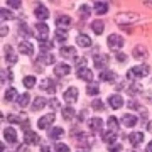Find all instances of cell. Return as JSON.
<instances>
[{
    "instance_id": "obj_1",
    "label": "cell",
    "mask_w": 152,
    "mask_h": 152,
    "mask_svg": "<svg viewBox=\"0 0 152 152\" xmlns=\"http://www.w3.org/2000/svg\"><path fill=\"white\" fill-rule=\"evenodd\" d=\"M149 75V66L147 64H139L130 68V71L127 73V78H145Z\"/></svg>"
},
{
    "instance_id": "obj_2",
    "label": "cell",
    "mask_w": 152,
    "mask_h": 152,
    "mask_svg": "<svg viewBox=\"0 0 152 152\" xmlns=\"http://www.w3.org/2000/svg\"><path fill=\"white\" fill-rule=\"evenodd\" d=\"M107 42H108V48L110 49H113V51H118V49L124 48V37L122 36H118V34H110L108 39H107Z\"/></svg>"
},
{
    "instance_id": "obj_3",
    "label": "cell",
    "mask_w": 152,
    "mask_h": 152,
    "mask_svg": "<svg viewBox=\"0 0 152 152\" xmlns=\"http://www.w3.org/2000/svg\"><path fill=\"white\" fill-rule=\"evenodd\" d=\"M36 37L41 41V42H46L49 37V27L48 24H44V22H39L37 26H36Z\"/></svg>"
},
{
    "instance_id": "obj_4",
    "label": "cell",
    "mask_w": 152,
    "mask_h": 152,
    "mask_svg": "<svg viewBox=\"0 0 152 152\" xmlns=\"http://www.w3.org/2000/svg\"><path fill=\"white\" fill-rule=\"evenodd\" d=\"M88 127H90V130H91L93 134H102V130H103V120L98 118V117L90 118L88 120Z\"/></svg>"
},
{
    "instance_id": "obj_5",
    "label": "cell",
    "mask_w": 152,
    "mask_h": 152,
    "mask_svg": "<svg viewBox=\"0 0 152 152\" xmlns=\"http://www.w3.org/2000/svg\"><path fill=\"white\" fill-rule=\"evenodd\" d=\"M108 56L107 54H96V56H93V64H95V68L96 69H102L103 71L105 68H107V64H108Z\"/></svg>"
},
{
    "instance_id": "obj_6",
    "label": "cell",
    "mask_w": 152,
    "mask_h": 152,
    "mask_svg": "<svg viewBox=\"0 0 152 152\" xmlns=\"http://www.w3.org/2000/svg\"><path fill=\"white\" fill-rule=\"evenodd\" d=\"M63 100H64L66 103H75L76 100H78V88L69 86L64 91V95H63Z\"/></svg>"
},
{
    "instance_id": "obj_7",
    "label": "cell",
    "mask_w": 152,
    "mask_h": 152,
    "mask_svg": "<svg viewBox=\"0 0 152 152\" xmlns=\"http://www.w3.org/2000/svg\"><path fill=\"white\" fill-rule=\"evenodd\" d=\"M54 118H56V115H54V113H48V115H44V117H41V118L37 120V127L44 130V129H48V127H51V125H53Z\"/></svg>"
},
{
    "instance_id": "obj_8",
    "label": "cell",
    "mask_w": 152,
    "mask_h": 152,
    "mask_svg": "<svg viewBox=\"0 0 152 152\" xmlns=\"http://www.w3.org/2000/svg\"><path fill=\"white\" fill-rule=\"evenodd\" d=\"M7 120H9V122H12V124H22L20 125L22 129H24L26 132L29 130V120L26 118V117H20V115H9V117H7Z\"/></svg>"
},
{
    "instance_id": "obj_9",
    "label": "cell",
    "mask_w": 152,
    "mask_h": 152,
    "mask_svg": "<svg viewBox=\"0 0 152 152\" xmlns=\"http://www.w3.org/2000/svg\"><path fill=\"white\" fill-rule=\"evenodd\" d=\"M132 56H134L135 59H139V61H144V59H147L149 53H147V49L144 48L142 44H139V46H135V48H134V51H132Z\"/></svg>"
},
{
    "instance_id": "obj_10",
    "label": "cell",
    "mask_w": 152,
    "mask_h": 152,
    "mask_svg": "<svg viewBox=\"0 0 152 152\" xmlns=\"http://www.w3.org/2000/svg\"><path fill=\"white\" fill-rule=\"evenodd\" d=\"M76 76H78L80 80H83V81H86V83H91V80H93V73H91V69H88V68H78Z\"/></svg>"
},
{
    "instance_id": "obj_11",
    "label": "cell",
    "mask_w": 152,
    "mask_h": 152,
    "mask_svg": "<svg viewBox=\"0 0 152 152\" xmlns=\"http://www.w3.org/2000/svg\"><path fill=\"white\" fill-rule=\"evenodd\" d=\"M24 142H26L27 145H36V144H39V142H41V139H39V135L36 134V132L27 130L26 134H24Z\"/></svg>"
},
{
    "instance_id": "obj_12",
    "label": "cell",
    "mask_w": 152,
    "mask_h": 152,
    "mask_svg": "<svg viewBox=\"0 0 152 152\" xmlns=\"http://www.w3.org/2000/svg\"><path fill=\"white\" fill-rule=\"evenodd\" d=\"M137 19H139L137 14H127V12H124V14H120V15L117 17V24L125 26V22H135Z\"/></svg>"
},
{
    "instance_id": "obj_13",
    "label": "cell",
    "mask_w": 152,
    "mask_h": 152,
    "mask_svg": "<svg viewBox=\"0 0 152 152\" xmlns=\"http://www.w3.org/2000/svg\"><path fill=\"white\" fill-rule=\"evenodd\" d=\"M34 15L37 17L39 20H46L49 17V12H48V7L42 5V4H39L37 7H36V10H34Z\"/></svg>"
},
{
    "instance_id": "obj_14",
    "label": "cell",
    "mask_w": 152,
    "mask_h": 152,
    "mask_svg": "<svg viewBox=\"0 0 152 152\" xmlns=\"http://www.w3.org/2000/svg\"><path fill=\"white\" fill-rule=\"evenodd\" d=\"M108 105L113 110H118L120 107L124 105V98L120 96V95H110L108 96Z\"/></svg>"
},
{
    "instance_id": "obj_15",
    "label": "cell",
    "mask_w": 152,
    "mask_h": 152,
    "mask_svg": "<svg viewBox=\"0 0 152 152\" xmlns=\"http://www.w3.org/2000/svg\"><path fill=\"white\" fill-rule=\"evenodd\" d=\"M19 51H20V54L32 56L34 54V44H31L29 41H24V42L19 44Z\"/></svg>"
},
{
    "instance_id": "obj_16",
    "label": "cell",
    "mask_w": 152,
    "mask_h": 152,
    "mask_svg": "<svg viewBox=\"0 0 152 152\" xmlns=\"http://www.w3.org/2000/svg\"><path fill=\"white\" fill-rule=\"evenodd\" d=\"M41 90H44V91L48 93H54L56 91V83L51 80V78H46V80H42V83H41Z\"/></svg>"
},
{
    "instance_id": "obj_17",
    "label": "cell",
    "mask_w": 152,
    "mask_h": 152,
    "mask_svg": "<svg viewBox=\"0 0 152 152\" xmlns=\"http://www.w3.org/2000/svg\"><path fill=\"white\" fill-rule=\"evenodd\" d=\"M59 53H61L63 58H71V59L76 58V49L73 48V46H63V48L59 49Z\"/></svg>"
},
{
    "instance_id": "obj_18",
    "label": "cell",
    "mask_w": 152,
    "mask_h": 152,
    "mask_svg": "<svg viewBox=\"0 0 152 152\" xmlns=\"http://www.w3.org/2000/svg\"><path fill=\"white\" fill-rule=\"evenodd\" d=\"M5 61L9 63V64H15L17 63V53L10 48V46L5 48Z\"/></svg>"
},
{
    "instance_id": "obj_19",
    "label": "cell",
    "mask_w": 152,
    "mask_h": 152,
    "mask_svg": "<svg viewBox=\"0 0 152 152\" xmlns=\"http://www.w3.org/2000/svg\"><path fill=\"white\" fill-rule=\"evenodd\" d=\"M129 142H130L134 147H137L139 144L144 142V134H142V132H134V134H130V135H129Z\"/></svg>"
},
{
    "instance_id": "obj_20",
    "label": "cell",
    "mask_w": 152,
    "mask_h": 152,
    "mask_svg": "<svg viewBox=\"0 0 152 152\" xmlns=\"http://www.w3.org/2000/svg\"><path fill=\"white\" fill-rule=\"evenodd\" d=\"M4 137H5V140L9 144H14L17 140V132L15 129H12V127H7L5 130H4Z\"/></svg>"
},
{
    "instance_id": "obj_21",
    "label": "cell",
    "mask_w": 152,
    "mask_h": 152,
    "mask_svg": "<svg viewBox=\"0 0 152 152\" xmlns=\"http://www.w3.org/2000/svg\"><path fill=\"white\" fill-rule=\"evenodd\" d=\"M76 44H78L80 48H90V46H91V39L88 37L86 34H80V36L76 37Z\"/></svg>"
},
{
    "instance_id": "obj_22",
    "label": "cell",
    "mask_w": 152,
    "mask_h": 152,
    "mask_svg": "<svg viewBox=\"0 0 152 152\" xmlns=\"http://www.w3.org/2000/svg\"><path fill=\"white\" fill-rule=\"evenodd\" d=\"M115 78H117V75H115V71H112V69L100 71V80H102V81H113Z\"/></svg>"
},
{
    "instance_id": "obj_23",
    "label": "cell",
    "mask_w": 152,
    "mask_h": 152,
    "mask_svg": "<svg viewBox=\"0 0 152 152\" xmlns=\"http://www.w3.org/2000/svg\"><path fill=\"white\" fill-rule=\"evenodd\" d=\"M46 103H48V100H46V98L36 96V98H34V102H32V110H34V112H39L41 108L46 107Z\"/></svg>"
},
{
    "instance_id": "obj_24",
    "label": "cell",
    "mask_w": 152,
    "mask_h": 152,
    "mask_svg": "<svg viewBox=\"0 0 152 152\" xmlns=\"http://www.w3.org/2000/svg\"><path fill=\"white\" fill-rule=\"evenodd\" d=\"M122 124L125 125V127H135L137 125V118L134 117V115H130V113H125L124 117H122Z\"/></svg>"
},
{
    "instance_id": "obj_25",
    "label": "cell",
    "mask_w": 152,
    "mask_h": 152,
    "mask_svg": "<svg viewBox=\"0 0 152 152\" xmlns=\"http://www.w3.org/2000/svg\"><path fill=\"white\" fill-rule=\"evenodd\" d=\"M69 71H71V68L68 64H64V63H63V64H58L54 68L56 76H68V75H69Z\"/></svg>"
},
{
    "instance_id": "obj_26",
    "label": "cell",
    "mask_w": 152,
    "mask_h": 152,
    "mask_svg": "<svg viewBox=\"0 0 152 152\" xmlns=\"http://www.w3.org/2000/svg\"><path fill=\"white\" fill-rule=\"evenodd\" d=\"M95 12L98 15H103L108 12V4L107 2H95Z\"/></svg>"
},
{
    "instance_id": "obj_27",
    "label": "cell",
    "mask_w": 152,
    "mask_h": 152,
    "mask_svg": "<svg viewBox=\"0 0 152 152\" xmlns=\"http://www.w3.org/2000/svg\"><path fill=\"white\" fill-rule=\"evenodd\" d=\"M71 24V17H68V15H59L58 19H56V26L59 29H63V27H68Z\"/></svg>"
},
{
    "instance_id": "obj_28",
    "label": "cell",
    "mask_w": 152,
    "mask_h": 152,
    "mask_svg": "<svg viewBox=\"0 0 152 152\" xmlns=\"http://www.w3.org/2000/svg\"><path fill=\"white\" fill-rule=\"evenodd\" d=\"M103 29H105L103 20H93L91 22V31L95 34H102V32H103Z\"/></svg>"
},
{
    "instance_id": "obj_29",
    "label": "cell",
    "mask_w": 152,
    "mask_h": 152,
    "mask_svg": "<svg viewBox=\"0 0 152 152\" xmlns=\"http://www.w3.org/2000/svg\"><path fill=\"white\" fill-rule=\"evenodd\" d=\"M15 98H19L15 88H9V90L5 91V95H4V100H5V102H14Z\"/></svg>"
},
{
    "instance_id": "obj_30",
    "label": "cell",
    "mask_w": 152,
    "mask_h": 152,
    "mask_svg": "<svg viewBox=\"0 0 152 152\" xmlns=\"http://www.w3.org/2000/svg\"><path fill=\"white\" fill-rule=\"evenodd\" d=\"M19 32L24 34L26 37H31V36H34V31L29 27L27 24H24V22H22V24H19Z\"/></svg>"
},
{
    "instance_id": "obj_31",
    "label": "cell",
    "mask_w": 152,
    "mask_h": 152,
    "mask_svg": "<svg viewBox=\"0 0 152 152\" xmlns=\"http://www.w3.org/2000/svg\"><path fill=\"white\" fill-rule=\"evenodd\" d=\"M63 134H64V130H63L61 127H54V129H51V132H49V137H51L53 140H58V139L63 137Z\"/></svg>"
},
{
    "instance_id": "obj_32",
    "label": "cell",
    "mask_w": 152,
    "mask_h": 152,
    "mask_svg": "<svg viewBox=\"0 0 152 152\" xmlns=\"http://www.w3.org/2000/svg\"><path fill=\"white\" fill-rule=\"evenodd\" d=\"M37 61H41L42 64H53V63H54V56L49 54V53H48V54H46V53H42V54L37 58Z\"/></svg>"
},
{
    "instance_id": "obj_33",
    "label": "cell",
    "mask_w": 152,
    "mask_h": 152,
    "mask_svg": "<svg viewBox=\"0 0 152 152\" xmlns=\"http://www.w3.org/2000/svg\"><path fill=\"white\" fill-rule=\"evenodd\" d=\"M115 137H117V132H115V130H110V132H107V134H103V135H102V140L107 142V144L110 145V144H113Z\"/></svg>"
},
{
    "instance_id": "obj_34",
    "label": "cell",
    "mask_w": 152,
    "mask_h": 152,
    "mask_svg": "<svg viewBox=\"0 0 152 152\" xmlns=\"http://www.w3.org/2000/svg\"><path fill=\"white\" fill-rule=\"evenodd\" d=\"M17 102H19V107H20V108L27 107L29 102H31V96H29V93H22L20 96H19V100H17Z\"/></svg>"
},
{
    "instance_id": "obj_35",
    "label": "cell",
    "mask_w": 152,
    "mask_h": 152,
    "mask_svg": "<svg viewBox=\"0 0 152 152\" xmlns=\"http://www.w3.org/2000/svg\"><path fill=\"white\" fill-rule=\"evenodd\" d=\"M86 93L88 95H91V96H96L98 93H100V86L95 85V83H90V85L86 86Z\"/></svg>"
},
{
    "instance_id": "obj_36",
    "label": "cell",
    "mask_w": 152,
    "mask_h": 152,
    "mask_svg": "<svg viewBox=\"0 0 152 152\" xmlns=\"http://www.w3.org/2000/svg\"><path fill=\"white\" fill-rule=\"evenodd\" d=\"M91 107H93V110H96V112H103L105 110V103L102 100H98V98H95L91 102Z\"/></svg>"
},
{
    "instance_id": "obj_37",
    "label": "cell",
    "mask_w": 152,
    "mask_h": 152,
    "mask_svg": "<svg viewBox=\"0 0 152 152\" xmlns=\"http://www.w3.org/2000/svg\"><path fill=\"white\" fill-rule=\"evenodd\" d=\"M66 39H68V32H66L64 29H58V31H56V41L64 42Z\"/></svg>"
},
{
    "instance_id": "obj_38",
    "label": "cell",
    "mask_w": 152,
    "mask_h": 152,
    "mask_svg": "<svg viewBox=\"0 0 152 152\" xmlns=\"http://www.w3.org/2000/svg\"><path fill=\"white\" fill-rule=\"evenodd\" d=\"M90 14H91V9H90L88 5H81V7H80V17H81V19L90 17Z\"/></svg>"
},
{
    "instance_id": "obj_39",
    "label": "cell",
    "mask_w": 152,
    "mask_h": 152,
    "mask_svg": "<svg viewBox=\"0 0 152 152\" xmlns=\"http://www.w3.org/2000/svg\"><path fill=\"white\" fill-rule=\"evenodd\" d=\"M22 83H24V86L26 88H34V85H36V78H34V76H26Z\"/></svg>"
},
{
    "instance_id": "obj_40",
    "label": "cell",
    "mask_w": 152,
    "mask_h": 152,
    "mask_svg": "<svg viewBox=\"0 0 152 152\" xmlns=\"http://www.w3.org/2000/svg\"><path fill=\"white\" fill-rule=\"evenodd\" d=\"M108 129L110 130H118V120L115 118V117H108Z\"/></svg>"
},
{
    "instance_id": "obj_41",
    "label": "cell",
    "mask_w": 152,
    "mask_h": 152,
    "mask_svg": "<svg viewBox=\"0 0 152 152\" xmlns=\"http://www.w3.org/2000/svg\"><path fill=\"white\" fill-rule=\"evenodd\" d=\"M63 117H64L66 120H71V118H75V110L71 108V107H66V108L63 110Z\"/></svg>"
},
{
    "instance_id": "obj_42",
    "label": "cell",
    "mask_w": 152,
    "mask_h": 152,
    "mask_svg": "<svg viewBox=\"0 0 152 152\" xmlns=\"http://www.w3.org/2000/svg\"><path fill=\"white\" fill-rule=\"evenodd\" d=\"M54 151L56 152H69V147L66 145V144H59V142H56Z\"/></svg>"
},
{
    "instance_id": "obj_43",
    "label": "cell",
    "mask_w": 152,
    "mask_h": 152,
    "mask_svg": "<svg viewBox=\"0 0 152 152\" xmlns=\"http://www.w3.org/2000/svg\"><path fill=\"white\" fill-rule=\"evenodd\" d=\"M129 108H132V110H139V112H140V113H142V112H145V110L142 108L140 105L137 103L135 100H130V102H129Z\"/></svg>"
},
{
    "instance_id": "obj_44",
    "label": "cell",
    "mask_w": 152,
    "mask_h": 152,
    "mask_svg": "<svg viewBox=\"0 0 152 152\" xmlns=\"http://www.w3.org/2000/svg\"><path fill=\"white\" fill-rule=\"evenodd\" d=\"M0 14H2V19H4V20H10V19H14L12 12L7 10V9H2V10H0Z\"/></svg>"
},
{
    "instance_id": "obj_45",
    "label": "cell",
    "mask_w": 152,
    "mask_h": 152,
    "mask_svg": "<svg viewBox=\"0 0 152 152\" xmlns=\"http://www.w3.org/2000/svg\"><path fill=\"white\" fill-rule=\"evenodd\" d=\"M7 5H10L12 9H20V0H7Z\"/></svg>"
},
{
    "instance_id": "obj_46",
    "label": "cell",
    "mask_w": 152,
    "mask_h": 152,
    "mask_svg": "<svg viewBox=\"0 0 152 152\" xmlns=\"http://www.w3.org/2000/svg\"><path fill=\"white\" fill-rule=\"evenodd\" d=\"M120 151H122L120 144H110L108 145V152H120Z\"/></svg>"
},
{
    "instance_id": "obj_47",
    "label": "cell",
    "mask_w": 152,
    "mask_h": 152,
    "mask_svg": "<svg viewBox=\"0 0 152 152\" xmlns=\"http://www.w3.org/2000/svg\"><path fill=\"white\" fill-rule=\"evenodd\" d=\"M49 49H53V44L49 42V41L41 42V51H42V53H46V51H49Z\"/></svg>"
},
{
    "instance_id": "obj_48",
    "label": "cell",
    "mask_w": 152,
    "mask_h": 152,
    "mask_svg": "<svg viewBox=\"0 0 152 152\" xmlns=\"http://www.w3.org/2000/svg\"><path fill=\"white\" fill-rule=\"evenodd\" d=\"M75 64L83 68V66L86 64V58H75Z\"/></svg>"
},
{
    "instance_id": "obj_49",
    "label": "cell",
    "mask_w": 152,
    "mask_h": 152,
    "mask_svg": "<svg viewBox=\"0 0 152 152\" xmlns=\"http://www.w3.org/2000/svg\"><path fill=\"white\" fill-rule=\"evenodd\" d=\"M139 90H140V86H139L137 83H132V85H130V95H135Z\"/></svg>"
},
{
    "instance_id": "obj_50",
    "label": "cell",
    "mask_w": 152,
    "mask_h": 152,
    "mask_svg": "<svg viewBox=\"0 0 152 152\" xmlns=\"http://www.w3.org/2000/svg\"><path fill=\"white\" fill-rule=\"evenodd\" d=\"M5 34H9V27H5V26H2V29H0V36L4 37Z\"/></svg>"
},
{
    "instance_id": "obj_51",
    "label": "cell",
    "mask_w": 152,
    "mask_h": 152,
    "mask_svg": "<svg viewBox=\"0 0 152 152\" xmlns=\"http://www.w3.org/2000/svg\"><path fill=\"white\" fill-rule=\"evenodd\" d=\"M117 59H118L120 63H124V61L127 59V56H125V54H117Z\"/></svg>"
},
{
    "instance_id": "obj_52",
    "label": "cell",
    "mask_w": 152,
    "mask_h": 152,
    "mask_svg": "<svg viewBox=\"0 0 152 152\" xmlns=\"http://www.w3.org/2000/svg\"><path fill=\"white\" fill-rule=\"evenodd\" d=\"M49 103H51V107H54V108H58V102H56V100H51V102H49Z\"/></svg>"
},
{
    "instance_id": "obj_53",
    "label": "cell",
    "mask_w": 152,
    "mask_h": 152,
    "mask_svg": "<svg viewBox=\"0 0 152 152\" xmlns=\"http://www.w3.org/2000/svg\"><path fill=\"white\" fill-rule=\"evenodd\" d=\"M145 152H152V140L149 142V145H147V149H145Z\"/></svg>"
},
{
    "instance_id": "obj_54",
    "label": "cell",
    "mask_w": 152,
    "mask_h": 152,
    "mask_svg": "<svg viewBox=\"0 0 152 152\" xmlns=\"http://www.w3.org/2000/svg\"><path fill=\"white\" fill-rule=\"evenodd\" d=\"M41 151H42V152H51V151H49V147H48V145H42V149H41Z\"/></svg>"
},
{
    "instance_id": "obj_55",
    "label": "cell",
    "mask_w": 152,
    "mask_h": 152,
    "mask_svg": "<svg viewBox=\"0 0 152 152\" xmlns=\"http://www.w3.org/2000/svg\"><path fill=\"white\" fill-rule=\"evenodd\" d=\"M147 129H149V132H152V124H149V127H147Z\"/></svg>"
},
{
    "instance_id": "obj_56",
    "label": "cell",
    "mask_w": 152,
    "mask_h": 152,
    "mask_svg": "<svg viewBox=\"0 0 152 152\" xmlns=\"http://www.w3.org/2000/svg\"><path fill=\"white\" fill-rule=\"evenodd\" d=\"M81 152H85V151H81Z\"/></svg>"
}]
</instances>
